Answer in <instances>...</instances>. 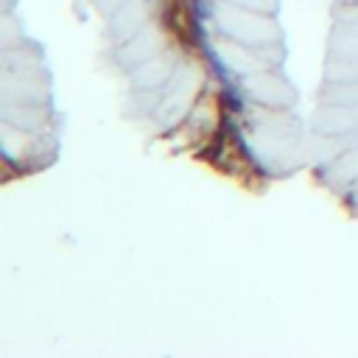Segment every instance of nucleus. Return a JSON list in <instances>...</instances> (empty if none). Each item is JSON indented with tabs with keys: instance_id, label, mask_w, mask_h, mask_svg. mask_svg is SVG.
Segmentation results:
<instances>
[]
</instances>
